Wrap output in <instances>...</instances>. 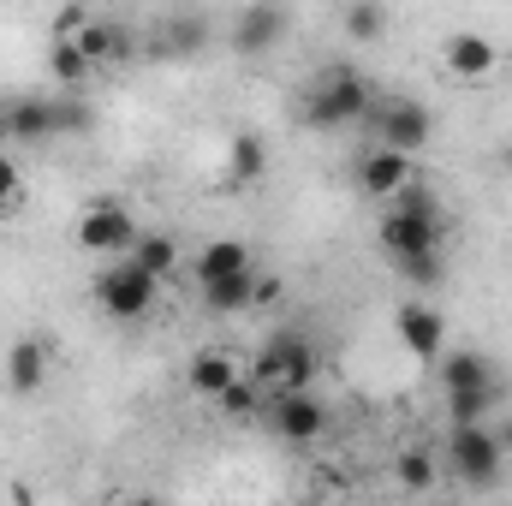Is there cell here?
I'll use <instances>...</instances> for the list:
<instances>
[{"label": "cell", "mask_w": 512, "mask_h": 506, "mask_svg": "<svg viewBox=\"0 0 512 506\" xmlns=\"http://www.w3.org/2000/svg\"><path fill=\"white\" fill-rule=\"evenodd\" d=\"M507 387H483V393H453L447 399V423H489V411L501 405Z\"/></svg>", "instance_id": "23"}, {"label": "cell", "mask_w": 512, "mask_h": 506, "mask_svg": "<svg viewBox=\"0 0 512 506\" xmlns=\"http://www.w3.org/2000/svg\"><path fill=\"white\" fill-rule=\"evenodd\" d=\"M131 262H137L149 280H167V274H173V262H179V245H173L167 233H143V239L131 245Z\"/></svg>", "instance_id": "21"}, {"label": "cell", "mask_w": 512, "mask_h": 506, "mask_svg": "<svg viewBox=\"0 0 512 506\" xmlns=\"http://www.w3.org/2000/svg\"><path fill=\"white\" fill-rule=\"evenodd\" d=\"M340 24H346V36L370 42V36H382V30H387V12H382V6H346V18H340Z\"/></svg>", "instance_id": "26"}, {"label": "cell", "mask_w": 512, "mask_h": 506, "mask_svg": "<svg viewBox=\"0 0 512 506\" xmlns=\"http://www.w3.org/2000/svg\"><path fill=\"white\" fill-rule=\"evenodd\" d=\"M393 334H399V346H405L411 358L435 364V358H441V346H447V316H441L435 304L411 298V304H399V310H393Z\"/></svg>", "instance_id": "7"}, {"label": "cell", "mask_w": 512, "mask_h": 506, "mask_svg": "<svg viewBox=\"0 0 512 506\" xmlns=\"http://www.w3.org/2000/svg\"><path fill=\"white\" fill-rule=\"evenodd\" d=\"M376 239H382L387 262H393L405 280L429 286V280L441 274V203H435V191L411 179V185L387 203Z\"/></svg>", "instance_id": "1"}, {"label": "cell", "mask_w": 512, "mask_h": 506, "mask_svg": "<svg viewBox=\"0 0 512 506\" xmlns=\"http://www.w3.org/2000/svg\"><path fill=\"white\" fill-rule=\"evenodd\" d=\"M447 471L465 489H495L501 471H507V447H501L495 423H453V435H447Z\"/></svg>", "instance_id": "3"}, {"label": "cell", "mask_w": 512, "mask_h": 506, "mask_svg": "<svg viewBox=\"0 0 512 506\" xmlns=\"http://www.w3.org/2000/svg\"><path fill=\"white\" fill-rule=\"evenodd\" d=\"M364 108H370V84H364V72H352V66H328V72L304 90V126H316V131L352 126Z\"/></svg>", "instance_id": "2"}, {"label": "cell", "mask_w": 512, "mask_h": 506, "mask_svg": "<svg viewBox=\"0 0 512 506\" xmlns=\"http://www.w3.org/2000/svg\"><path fill=\"white\" fill-rule=\"evenodd\" d=\"M358 179H364L370 197H387V203H393V197L411 185V155H399V149H370L364 167H358Z\"/></svg>", "instance_id": "14"}, {"label": "cell", "mask_w": 512, "mask_h": 506, "mask_svg": "<svg viewBox=\"0 0 512 506\" xmlns=\"http://www.w3.org/2000/svg\"><path fill=\"white\" fill-rule=\"evenodd\" d=\"M54 126H60V131H84V126H90V108H84L78 96H66V102H54Z\"/></svg>", "instance_id": "29"}, {"label": "cell", "mask_w": 512, "mask_h": 506, "mask_svg": "<svg viewBox=\"0 0 512 506\" xmlns=\"http://www.w3.org/2000/svg\"><path fill=\"white\" fill-rule=\"evenodd\" d=\"M78 48H84L90 66H108V60H131L137 54V36H131V24H120V18H90L84 36H78Z\"/></svg>", "instance_id": "13"}, {"label": "cell", "mask_w": 512, "mask_h": 506, "mask_svg": "<svg viewBox=\"0 0 512 506\" xmlns=\"http://www.w3.org/2000/svg\"><path fill=\"white\" fill-rule=\"evenodd\" d=\"M441 387H447V399L453 393H483V387H501V370L483 352H447L441 358Z\"/></svg>", "instance_id": "15"}, {"label": "cell", "mask_w": 512, "mask_h": 506, "mask_svg": "<svg viewBox=\"0 0 512 506\" xmlns=\"http://www.w3.org/2000/svg\"><path fill=\"white\" fill-rule=\"evenodd\" d=\"M24 203V173H18V161L0 149V215H12Z\"/></svg>", "instance_id": "27"}, {"label": "cell", "mask_w": 512, "mask_h": 506, "mask_svg": "<svg viewBox=\"0 0 512 506\" xmlns=\"http://www.w3.org/2000/svg\"><path fill=\"white\" fill-rule=\"evenodd\" d=\"M507 173H512V149H507Z\"/></svg>", "instance_id": "33"}, {"label": "cell", "mask_w": 512, "mask_h": 506, "mask_svg": "<svg viewBox=\"0 0 512 506\" xmlns=\"http://www.w3.org/2000/svg\"><path fill=\"white\" fill-rule=\"evenodd\" d=\"M256 262L245 251V239H209L203 256H197V280L203 286H215V280H233V274H251Z\"/></svg>", "instance_id": "17"}, {"label": "cell", "mask_w": 512, "mask_h": 506, "mask_svg": "<svg viewBox=\"0 0 512 506\" xmlns=\"http://www.w3.org/2000/svg\"><path fill=\"white\" fill-rule=\"evenodd\" d=\"M155 292H161V280H149L131 256H114V262L96 274V304H102L114 322H137V316H149Z\"/></svg>", "instance_id": "5"}, {"label": "cell", "mask_w": 512, "mask_h": 506, "mask_svg": "<svg viewBox=\"0 0 512 506\" xmlns=\"http://www.w3.org/2000/svg\"><path fill=\"white\" fill-rule=\"evenodd\" d=\"M203 42H209V18L203 12H173V18H161L149 54H197Z\"/></svg>", "instance_id": "18"}, {"label": "cell", "mask_w": 512, "mask_h": 506, "mask_svg": "<svg viewBox=\"0 0 512 506\" xmlns=\"http://www.w3.org/2000/svg\"><path fill=\"white\" fill-rule=\"evenodd\" d=\"M203 304H209L215 316L251 310V304H256V268H251V274H233V280H215V286H203Z\"/></svg>", "instance_id": "20"}, {"label": "cell", "mask_w": 512, "mask_h": 506, "mask_svg": "<svg viewBox=\"0 0 512 506\" xmlns=\"http://www.w3.org/2000/svg\"><path fill=\"white\" fill-rule=\"evenodd\" d=\"M126 506H161V501H126Z\"/></svg>", "instance_id": "32"}, {"label": "cell", "mask_w": 512, "mask_h": 506, "mask_svg": "<svg viewBox=\"0 0 512 506\" xmlns=\"http://www.w3.org/2000/svg\"><path fill=\"white\" fill-rule=\"evenodd\" d=\"M256 399H262V387H256L251 376H239L233 387H227V393H221V405H227L233 417H251V411H256Z\"/></svg>", "instance_id": "28"}, {"label": "cell", "mask_w": 512, "mask_h": 506, "mask_svg": "<svg viewBox=\"0 0 512 506\" xmlns=\"http://www.w3.org/2000/svg\"><path fill=\"white\" fill-rule=\"evenodd\" d=\"M42 381H48V346L24 334V340L6 352V387H12V393H42Z\"/></svg>", "instance_id": "16"}, {"label": "cell", "mask_w": 512, "mask_h": 506, "mask_svg": "<svg viewBox=\"0 0 512 506\" xmlns=\"http://www.w3.org/2000/svg\"><path fill=\"white\" fill-rule=\"evenodd\" d=\"M227 161H233V179H245V185L268 173V149H262V137H251V131H239L227 143Z\"/></svg>", "instance_id": "22"}, {"label": "cell", "mask_w": 512, "mask_h": 506, "mask_svg": "<svg viewBox=\"0 0 512 506\" xmlns=\"http://www.w3.org/2000/svg\"><path fill=\"white\" fill-rule=\"evenodd\" d=\"M393 477H399V489H411V495H423V489L435 483V453H423V447H411V453H399V459H393Z\"/></svg>", "instance_id": "25"}, {"label": "cell", "mask_w": 512, "mask_h": 506, "mask_svg": "<svg viewBox=\"0 0 512 506\" xmlns=\"http://www.w3.org/2000/svg\"><path fill=\"white\" fill-rule=\"evenodd\" d=\"M239 376H245V370H239L227 352H197V358H191V370H185L191 393H203V399H221V393H227Z\"/></svg>", "instance_id": "19"}, {"label": "cell", "mask_w": 512, "mask_h": 506, "mask_svg": "<svg viewBox=\"0 0 512 506\" xmlns=\"http://www.w3.org/2000/svg\"><path fill=\"white\" fill-rule=\"evenodd\" d=\"M435 506H447V501H435Z\"/></svg>", "instance_id": "34"}, {"label": "cell", "mask_w": 512, "mask_h": 506, "mask_svg": "<svg viewBox=\"0 0 512 506\" xmlns=\"http://www.w3.org/2000/svg\"><path fill=\"white\" fill-rule=\"evenodd\" d=\"M316 370H322L316 346H310L298 328H274V334H268V346L256 352L251 381H256V387H280V393H310Z\"/></svg>", "instance_id": "4"}, {"label": "cell", "mask_w": 512, "mask_h": 506, "mask_svg": "<svg viewBox=\"0 0 512 506\" xmlns=\"http://www.w3.org/2000/svg\"><path fill=\"white\" fill-rule=\"evenodd\" d=\"M0 131H6L12 143H48V137H60L54 102H48V96H18V102L0 114Z\"/></svg>", "instance_id": "11"}, {"label": "cell", "mask_w": 512, "mask_h": 506, "mask_svg": "<svg viewBox=\"0 0 512 506\" xmlns=\"http://www.w3.org/2000/svg\"><path fill=\"white\" fill-rule=\"evenodd\" d=\"M143 233H137V221H131V209L126 203H96L84 221H78V245L90 256H131V245H137Z\"/></svg>", "instance_id": "6"}, {"label": "cell", "mask_w": 512, "mask_h": 506, "mask_svg": "<svg viewBox=\"0 0 512 506\" xmlns=\"http://www.w3.org/2000/svg\"><path fill=\"white\" fill-rule=\"evenodd\" d=\"M280 298V280L274 274H256V304H274Z\"/></svg>", "instance_id": "30"}, {"label": "cell", "mask_w": 512, "mask_h": 506, "mask_svg": "<svg viewBox=\"0 0 512 506\" xmlns=\"http://www.w3.org/2000/svg\"><path fill=\"white\" fill-rule=\"evenodd\" d=\"M429 137H435V120H429V108H423V102H411V96H393V102L382 108V149L417 155Z\"/></svg>", "instance_id": "9"}, {"label": "cell", "mask_w": 512, "mask_h": 506, "mask_svg": "<svg viewBox=\"0 0 512 506\" xmlns=\"http://www.w3.org/2000/svg\"><path fill=\"white\" fill-rule=\"evenodd\" d=\"M268 423H274V435L280 441H316L322 429H328V405L316 399V393H280L274 405H268Z\"/></svg>", "instance_id": "8"}, {"label": "cell", "mask_w": 512, "mask_h": 506, "mask_svg": "<svg viewBox=\"0 0 512 506\" xmlns=\"http://www.w3.org/2000/svg\"><path fill=\"white\" fill-rule=\"evenodd\" d=\"M286 6H245L239 18H233V48L239 54H268L280 36H286Z\"/></svg>", "instance_id": "10"}, {"label": "cell", "mask_w": 512, "mask_h": 506, "mask_svg": "<svg viewBox=\"0 0 512 506\" xmlns=\"http://www.w3.org/2000/svg\"><path fill=\"white\" fill-rule=\"evenodd\" d=\"M48 72H54L66 90H78V84L90 78V60H84V48H78V42H54V48H48Z\"/></svg>", "instance_id": "24"}, {"label": "cell", "mask_w": 512, "mask_h": 506, "mask_svg": "<svg viewBox=\"0 0 512 506\" xmlns=\"http://www.w3.org/2000/svg\"><path fill=\"white\" fill-rule=\"evenodd\" d=\"M441 60H447V72H453V78L477 84V78H489V72H495V42H489V36H477V30H459V36H447Z\"/></svg>", "instance_id": "12"}, {"label": "cell", "mask_w": 512, "mask_h": 506, "mask_svg": "<svg viewBox=\"0 0 512 506\" xmlns=\"http://www.w3.org/2000/svg\"><path fill=\"white\" fill-rule=\"evenodd\" d=\"M495 435H501V447L512 453V417H507V423H495Z\"/></svg>", "instance_id": "31"}]
</instances>
